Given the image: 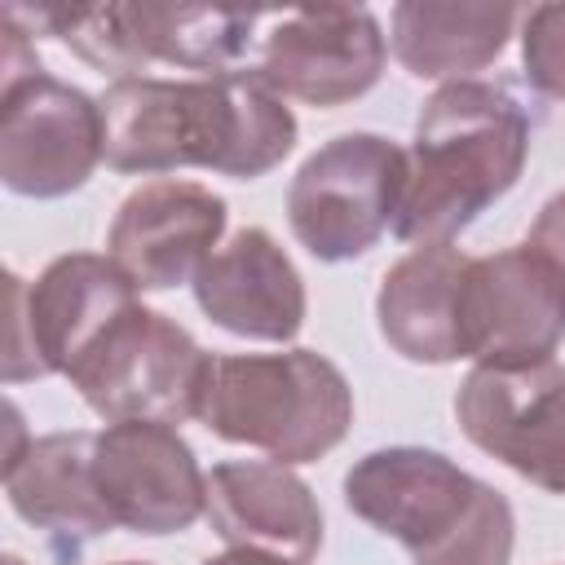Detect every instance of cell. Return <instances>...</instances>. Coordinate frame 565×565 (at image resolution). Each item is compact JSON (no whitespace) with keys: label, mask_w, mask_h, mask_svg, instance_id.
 Listing matches in <instances>:
<instances>
[{"label":"cell","mask_w":565,"mask_h":565,"mask_svg":"<svg viewBox=\"0 0 565 565\" xmlns=\"http://www.w3.org/2000/svg\"><path fill=\"white\" fill-rule=\"evenodd\" d=\"M106 168L115 172H177L207 168L234 181H256L278 168L296 146L291 106L252 79L203 75V79H115L102 97Z\"/></svg>","instance_id":"6da1fadb"},{"label":"cell","mask_w":565,"mask_h":565,"mask_svg":"<svg viewBox=\"0 0 565 565\" xmlns=\"http://www.w3.org/2000/svg\"><path fill=\"white\" fill-rule=\"evenodd\" d=\"M525 154L530 119L503 84H441L415 119V141L406 150V194L393 234L415 247L450 243L516 185Z\"/></svg>","instance_id":"7a4b0ae2"},{"label":"cell","mask_w":565,"mask_h":565,"mask_svg":"<svg viewBox=\"0 0 565 565\" xmlns=\"http://www.w3.org/2000/svg\"><path fill=\"white\" fill-rule=\"evenodd\" d=\"M344 503L415 565H512V503L424 446H384L344 472Z\"/></svg>","instance_id":"3957f363"},{"label":"cell","mask_w":565,"mask_h":565,"mask_svg":"<svg viewBox=\"0 0 565 565\" xmlns=\"http://www.w3.org/2000/svg\"><path fill=\"white\" fill-rule=\"evenodd\" d=\"M199 424L221 441L265 450L274 463H313L344 441L353 388L313 349L230 353L207 366Z\"/></svg>","instance_id":"277c9868"},{"label":"cell","mask_w":565,"mask_h":565,"mask_svg":"<svg viewBox=\"0 0 565 565\" xmlns=\"http://www.w3.org/2000/svg\"><path fill=\"white\" fill-rule=\"evenodd\" d=\"M4 22H31V31L57 35L97 71L132 79L137 71L168 62L207 75H238L252 62L260 9L212 4H4Z\"/></svg>","instance_id":"5b68a950"},{"label":"cell","mask_w":565,"mask_h":565,"mask_svg":"<svg viewBox=\"0 0 565 565\" xmlns=\"http://www.w3.org/2000/svg\"><path fill=\"white\" fill-rule=\"evenodd\" d=\"M406 194V150L380 132H340L318 146L287 190L296 243L327 265L353 260L397 221Z\"/></svg>","instance_id":"8992f818"},{"label":"cell","mask_w":565,"mask_h":565,"mask_svg":"<svg viewBox=\"0 0 565 565\" xmlns=\"http://www.w3.org/2000/svg\"><path fill=\"white\" fill-rule=\"evenodd\" d=\"M212 353L168 313L132 305L106 327V335L71 366V384L106 424L199 419V397Z\"/></svg>","instance_id":"52a82bcc"},{"label":"cell","mask_w":565,"mask_h":565,"mask_svg":"<svg viewBox=\"0 0 565 565\" xmlns=\"http://www.w3.org/2000/svg\"><path fill=\"white\" fill-rule=\"evenodd\" d=\"M9 282V322H4V380H40L71 375V366L106 335L115 318H124L137 300L132 278L93 252H66L44 265L35 282L18 274Z\"/></svg>","instance_id":"ba28073f"},{"label":"cell","mask_w":565,"mask_h":565,"mask_svg":"<svg viewBox=\"0 0 565 565\" xmlns=\"http://www.w3.org/2000/svg\"><path fill=\"white\" fill-rule=\"evenodd\" d=\"M384 31L371 9L313 4V9H260L247 75L274 88L282 102L344 106L371 93L384 75Z\"/></svg>","instance_id":"9c48e42d"},{"label":"cell","mask_w":565,"mask_h":565,"mask_svg":"<svg viewBox=\"0 0 565 565\" xmlns=\"http://www.w3.org/2000/svg\"><path fill=\"white\" fill-rule=\"evenodd\" d=\"M565 340V278L530 243L472 256L459 282V349L477 366L552 362Z\"/></svg>","instance_id":"30bf717a"},{"label":"cell","mask_w":565,"mask_h":565,"mask_svg":"<svg viewBox=\"0 0 565 565\" xmlns=\"http://www.w3.org/2000/svg\"><path fill=\"white\" fill-rule=\"evenodd\" d=\"M106 159L102 102L44 71L0 93V181L22 199H62Z\"/></svg>","instance_id":"8fae6325"},{"label":"cell","mask_w":565,"mask_h":565,"mask_svg":"<svg viewBox=\"0 0 565 565\" xmlns=\"http://www.w3.org/2000/svg\"><path fill=\"white\" fill-rule=\"evenodd\" d=\"M463 437L547 494H565V366H472L455 393Z\"/></svg>","instance_id":"7c38bea8"},{"label":"cell","mask_w":565,"mask_h":565,"mask_svg":"<svg viewBox=\"0 0 565 565\" xmlns=\"http://www.w3.org/2000/svg\"><path fill=\"white\" fill-rule=\"evenodd\" d=\"M93 481L110 521L132 534H181L207 512V477L172 424H106L93 437Z\"/></svg>","instance_id":"4fadbf2b"},{"label":"cell","mask_w":565,"mask_h":565,"mask_svg":"<svg viewBox=\"0 0 565 565\" xmlns=\"http://www.w3.org/2000/svg\"><path fill=\"white\" fill-rule=\"evenodd\" d=\"M225 234V199L199 181L154 177L137 185L106 234L110 260L132 278L137 291H168L194 282L199 265Z\"/></svg>","instance_id":"5bb4252c"},{"label":"cell","mask_w":565,"mask_h":565,"mask_svg":"<svg viewBox=\"0 0 565 565\" xmlns=\"http://www.w3.org/2000/svg\"><path fill=\"white\" fill-rule=\"evenodd\" d=\"M199 309L230 335L287 344L305 327V278L278 238L260 225L238 230L194 274Z\"/></svg>","instance_id":"9a60e30c"},{"label":"cell","mask_w":565,"mask_h":565,"mask_svg":"<svg viewBox=\"0 0 565 565\" xmlns=\"http://www.w3.org/2000/svg\"><path fill=\"white\" fill-rule=\"evenodd\" d=\"M207 521L230 547H256L291 565H309L322 547V508L287 463H216L207 472Z\"/></svg>","instance_id":"2e32d148"},{"label":"cell","mask_w":565,"mask_h":565,"mask_svg":"<svg viewBox=\"0 0 565 565\" xmlns=\"http://www.w3.org/2000/svg\"><path fill=\"white\" fill-rule=\"evenodd\" d=\"M93 437L97 433H49L4 459V494L13 512L53 539H66L71 552L115 530L93 481Z\"/></svg>","instance_id":"e0dca14e"},{"label":"cell","mask_w":565,"mask_h":565,"mask_svg":"<svg viewBox=\"0 0 565 565\" xmlns=\"http://www.w3.org/2000/svg\"><path fill=\"white\" fill-rule=\"evenodd\" d=\"M472 256L450 243L406 252L380 282L375 322L393 353L406 362H459V282Z\"/></svg>","instance_id":"ac0fdd59"},{"label":"cell","mask_w":565,"mask_h":565,"mask_svg":"<svg viewBox=\"0 0 565 565\" xmlns=\"http://www.w3.org/2000/svg\"><path fill=\"white\" fill-rule=\"evenodd\" d=\"M521 9L516 4H490V0H402L393 4L388 18V44L393 57L415 75V79H463L481 66H490Z\"/></svg>","instance_id":"d6986e66"},{"label":"cell","mask_w":565,"mask_h":565,"mask_svg":"<svg viewBox=\"0 0 565 565\" xmlns=\"http://www.w3.org/2000/svg\"><path fill=\"white\" fill-rule=\"evenodd\" d=\"M521 66L543 97L565 102V4H534L525 13Z\"/></svg>","instance_id":"ffe728a7"},{"label":"cell","mask_w":565,"mask_h":565,"mask_svg":"<svg viewBox=\"0 0 565 565\" xmlns=\"http://www.w3.org/2000/svg\"><path fill=\"white\" fill-rule=\"evenodd\" d=\"M525 243H530L539 256H547V260L561 269V278H565V190L552 194V199L539 207V216H534Z\"/></svg>","instance_id":"44dd1931"},{"label":"cell","mask_w":565,"mask_h":565,"mask_svg":"<svg viewBox=\"0 0 565 565\" xmlns=\"http://www.w3.org/2000/svg\"><path fill=\"white\" fill-rule=\"evenodd\" d=\"M203 565H291V561L269 556V552H256V547H230L221 556H207Z\"/></svg>","instance_id":"7402d4cb"},{"label":"cell","mask_w":565,"mask_h":565,"mask_svg":"<svg viewBox=\"0 0 565 565\" xmlns=\"http://www.w3.org/2000/svg\"><path fill=\"white\" fill-rule=\"evenodd\" d=\"M0 565H22V561H18V556H4V561H0Z\"/></svg>","instance_id":"603a6c76"},{"label":"cell","mask_w":565,"mask_h":565,"mask_svg":"<svg viewBox=\"0 0 565 565\" xmlns=\"http://www.w3.org/2000/svg\"><path fill=\"white\" fill-rule=\"evenodd\" d=\"M115 565H150V561H115Z\"/></svg>","instance_id":"cb8c5ba5"}]
</instances>
